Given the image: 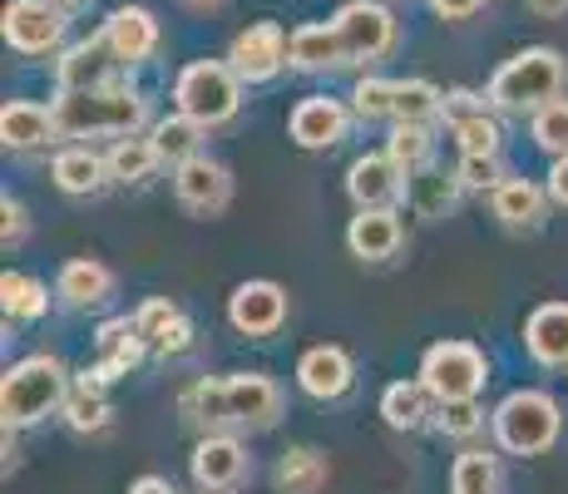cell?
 <instances>
[{
  "mask_svg": "<svg viewBox=\"0 0 568 494\" xmlns=\"http://www.w3.org/2000/svg\"><path fill=\"white\" fill-rule=\"evenodd\" d=\"M54 119H60L64 139H124V134H144L154 124V104L139 90L134 80H114L100 90H54Z\"/></svg>",
  "mask_w": 568,
  "mask_h": 494,
  "instance_id": "1",
  "label": "cell"
},
{
  "mask_svg": "<svg viewBox=\"0 0 568 494\" xmlns=\"http://www.w3.org/2000/svg\"><path fill=\"white\" fill-rule=\"evenodd\" d=\"M74 371L54 351H30L0 371V431H36L64 411Z\"/></svg>",
  "mask_w": 568,
  "mask_h": 494,
  "instance_id": "2",
  "label": "cell"
},
{
  "mask_svg": "<svg viewBox=\"0 0 568 494\" xmlns=\"http://www.w3.org/2000/svg\"><path fill=\"white\" fill-rule=\"evenodd\" d=\"M564 435V405L544 386H515L489 411V441L515 460L549 455Z\"/></svg>",
  "mask_w": 568,
  "mask_h": 494,
  "instance_id": "3",
  "label": "cell"
},
{
  "mask_svg": "<svg viewBox=\"0 0 568 494\" xmlns=\"http://www.w3.org/2000/svg\"><path fill=\"white\" fill-rule=\"evenodd\" d=\"M568 84V60L554 46H524L509 54L495 74H489L485 94L505 119H529L534 109H544L549 99H559Z\"/></svg>",
  "mask_w": 568,
  "mask_h": 494,
  "instance_id": "4",
  "label": "cell"
},
{
  "mask_svg": "<svg viewBox=\"0 0 568 494\" xmlns=\"http://www.w3.org/2000/svg\"><path fill=\"white\" fill-rule=\"evenodd\" d=\"M243 74L223 60H189L179 74H173V109L193 114L207 129H223L243 114Z\"/></svg>",
  "mask_w": 568,
  "mask_h": 494,
  "instance_id": "5",
  "label": "cell"
},
{
  "mask_svg": "<svg viewBox=\"0 0 568 494\" xmlns=\"http://www.w3.org/2000/svg\"><path fill=\"white\" fill-rule=\"evenodd\" d=\"M415 376L430 386L435 401H475L489 386V356L465 336H440L420 351V366Z\"/></svg>",
  "mask_w": 568,
  "mask_h": 494,
  "instance_id": "6",
  "label": "cell"
},
{
  "mask_svg": "<svg viewBox=\"0 0 568 494\" xmlns=\"http://www.w3.org/2000/svg\"><path fill=\"white\" fill-rule=\"evenodd\" d=\"M332 20L342 30L346 54H352L356 70H376L400 46V20L386 0H346V6H336Z\"/></svg>",
  "mask_w": 568,
  "mask_h": 494,
  "instance_id": "7",
  "label": "cell"
},
{
  "mask_svg": "<svg viewBox=\"0 0 568 494\" xmlns=\"http://www.w3.org/2000/svg\"><path fill=\"white\" fill-rule=\"evenodd\" d=\"M223 405H227V431L262 435V431H272V425H282V415H287V391H282L267 371H227Z\"/></svg>",
  "mask_w": 568,
  "mask_h": 494,
  "instance_id": "8",
  "label": "cell"
},
{
  "mask_svg": "<svg viewBox=\"0 0 568 494\" xmlns=\"http://www.w3.org/2000/svg\"><path fill=\"white\" fill-rule=\"evenodd\" d=\"M0 36H6V46L16 54L45 60V54L64 50L70 16H64L54 0H6V10H0Z\"/></svg>",
  "mask_w": 568,
  "mask_h": 494,
  "instance_id": "9",
  "label": "cell"
},
{
  "mask_svg": "<svg viewBox=\"0 0 568 494\" xmlns=\"http://www.w3.org/2000/svg\"><path fill=\"white\" fill-rule=\"evenodd\" d=\"M149 356H154V351H149L144 332L134 326V312L104 316V322L94 326V366L74 371V376L90 381V386H119V381L134 376Z\"/></svg>",
  "mask_w": 568,
  "mask_h": 494,
  "instance_id": "10",
  "label": "cell"
},
{
  "mask_svg": "<svg viewBox=\"0 0 568 494\" xmlns=\"http://www.w3.org/2000/svg\"><path fill=\"white\" fill-rule=\"evenodd\" d=\"M362 124L352 109V99H336V94H302L297 104L287 109V134L297 149L307 153H332L352 139V129Z\"/></svg>",
  "mask_w": 568,
  "mask_h": 494,
  "instance_id": "11",
  "label": "cell"
},
{
  "mask_svg": "<svg viewBox=\"0 0 568 494\" xmlns=\"http://www.w3.org/2000/svg\"><path fill=\"white\" fill-rule=\"evenodd\" d=\"M292 316V296L272 278H247L227 292V326L247 342H272Z\"/></svg>",
  "mask_w": 568,
  "mask_h": 494,
  "instance_id": "12",
  "label": "cell"
},
{
  "mask_svg": "<svg viewBox=\"0 0 568 494\" xmlns=\"http://www.w3.org/2000/svg\"><path fill=\"white\" fill-rule=\"evenodd\" d=\"M227 64L243 74V84H272L282 70H292V30H282L277 20H253L227 40Z\"/></svg>",
  "mask_w": 568,
  "mask_h": 494,
  "instance_id": "13",
  "label": "cell"
},
{
  "mask_svg": "<svg viewBox=\"0 0 568 494\" xmlns=\"http://www.w3.org/2000/svg\"><path fill=\"white\" fill-rule=\"evenodd\" d=\"M189 475L199 490H243L253 480V455H247V441L237 431H213L199 435L189 455Z\"/></svg>",
  "mask_w": 568,
  "mask_h": 494,
  "instance_id": "14",
  "label": "cell"
},
{
  "mask_svg": "<svg viewBox=\"0 0 568 494\" xmlns=\"http://www.w3.org/2000/svg\"><path fill=\"white\" fill-rule=\"evenodd\" d=\"M173 198H179V208L193 218L227 213V203H233V169H227L223 159H213L207 149L193 153V159H183L179 169H173Z\"/></svg>",
  "mask_w": 568,
  "mask_h": 494,
  "instance_id": "15",
  "label": "cell"
},
{
  "mask_svg": "<svg viewBox=\"0 0 568 494\" xmlns=\"http://www.w3.org/2000/svg\"><path fill=\"white\" fill-rule=\"evenodd\" d=\"M297 391L316 405H336L356 391V356L336 342H316L297 356Z\"/></svg>",
  "mask_w": 568,
  "mask_h": 494,
  "instance_id": "16",
  "label": "cell"
},
{
  "mask_svg": "<svg viewBox=\"0 0 568 494\" xmlns=\"http://www.w3.org/2000/svg\"><path fill=\"white\" fill-rule=\"evenodd\" d=\"M410 193V173L386 149H366L346 163V198L356 208H400Z\"/></svg>",
  "mask_w": 568,
  "mask_h": 494,
  "instance_id": "17",
  "label": "cell"
},
{
  "mask_svg": "<svg viewBox=\"0 0 568 494\" xmlns=\"http://www.w3.org/2000/svg\"><path fill=\"white\" fill-rule=\"evenodd\" d=\"M406 248V218L400 208H356L346 223V252L362 268H386L390 258H400Z\"/></svg>",
  "mask_w": 568,
  "mask_h": 494,
  "instance_id": "18",
  "label": "cell"
},
{
  "mask_svg": "<svg viewBox=\"0 0 568 494\" xmlns=\"http://www.w3.org/2000/svg\"><path fill=\"white\" fill-rule=\"evenodd\" d=\"M124 74L129 70L109 50L104 30H94L90 40H74V46H64L54 54V90H100V84H114Z\"/></svg>",
  "mask_w": 568,
  "mask_h": 494,
  "instance_id": "19",
  "label": "cell"
},
{
  "mask_svg": "<svg viewBox=\"0 0 568 494\" xmlns=\"http://www.w3.org/2000/svg\"><path fill=\"white\" fill-rule=\"evenodd\" d=\"M489 213L505 233H544L554 213V198L539 179H524V173H509L495 193H489Z\"/></svg>",
  "mask_w": 568,
  "mask_h": 494,
  "instance_id": "20",
  "label": "cell"
},
{
  "mask_svg": "<svg viewBox=\"0 0 568 494\" xmlns=\"http://www.w3.org/2000/svg\"><path fill=\"white\" fill-rule=\"evenodd\" d=\"M104 40H109V50L119 54V64L124 70H139V64H149L159 54L163 46V26H159V16L149 6H119V10H109V20H104Z\"/></svg>",
  "mask_w": 568,
  "mask_h": 494,
  "instance_id": "21",
  "label": "cell"
},
{
  "mask_svg": "<svg viewBox=\"0 0 568 494\" xmlns=\"http://www.w3.org/2000/svg\"><path fill=\"white\" fill-rule=\"evenodd\" d=\"M60 119H54V104H40V99H6L0 104V144L10 153H40L60 144Z\"/></svg>",
  "mask_w": 568,
  "mask_h": 494,
  "instance_id": "22",
  "label": "cell"
},
{
  "mask_svg": "<svg viewBox=\"0 0 568 494\" xmlns=\"http://www.w3.org/2000/svg\"><path fill=\"white\" fill-rule=\"evenodd\" d=\"M119 292L114 268L100 258H70L54 272V296H60L70 312H104Z\"/></svg>",
  "mask_w": 568,
  "mask_h": 494,
  "instance_id": "23",
  "label": "cell"
},
{
  "mask_svg": "<svg viewBox=\"0 0 568 494\" xmlns=\"http://www.w3.org/2000/svg\"><path fill=\"white\" fill-rule=\"evenodd\" d=\"M524 356L544 371H568V302H539L519 326Z\"/></svg>",
  "mask_w": 568,
  "mask_h": 494,
  "instance_id": "24",
  "label": "cell"
},
{
  "mask_svg": "<svg viewBox=\"0 0 568 494\" xmlns=\"http://www.w3.org/2000/svg\"><path fill=\"white\" fill-rule=\"evenodd\" d=\"M50 183L64 198H100L104 189H114V179H109V159L94 144H80V139L64 144V149H54Z\"/></svg>",
  "mask_w": 568,
  "mask_h": 494,
  "instance_id": "25",
  "label": "cell"
},
{
  "mask_svg": "<svg viewBox=\"0 0 568 494\" xmlns=\"http://www.w3.org/2000/svg\"><path fill=\"white\" fill-rule=\"evenodd\" d=\"M292 70L297 74H342L356 70L346 40L336 30V20H307V26L292 30Z\"/></svg>",
  "mask_w": 568,
  "mask_h": 494,
  "instance_id": "26",
  "label": "cell"
},
{
  "mask_svg": "<svg viewBox=\"0 0 568 494\" xmlns=\"http://www.w3.org/2000/svg\"><path fill=\"white\" fill-rule=\"evenodd\" d=\"M376 411L396 435H420V431H435V411H440V401H435L420 376H410V381L400 376L381 391Z\"/></svg>",
  "mask_w": 568,
  "mask_h": 494,
  "instance_id": "27",
  "label": "cell"
},
{
  "mask_svg": "<svg viewBox=\"0 0 568 494\" xmlns=\"http://www.w3.org/2000/svg\"><path fill=\"white\" fill-rule=\"evenodd\" d=\"M332 480V460L322 445H287L272 465V490L277 494H322Z\"/></svg>",
  "mask_w": 568,
  "mask_h": 494,
  "instance_id": "28",
  "label": "cell"
},
{
  "mask_svg": "<svg viewBox=\"0 0 568 494\" xmlns=\"http://www.w3.org/2000/svg\"><path fill=\"white\" fill-rule=\"evenodd\" d=\"M104 159H109V179H114L119 189H139V183H149L163 169V153H159L154 139H149V129L144 134L109 139Z\"/></svg>",
  "mask_w": 568,
  "mask_h": 494,
  "instance_id": "29",
  "label": "cell"
},
{
  "mask_svg": "<svg viewBox=\"0 0 568 494\" xmlns=\"http://www.w3.org/2000/svg\"><path fill=\"white\" fill-rule=\"evenodd\" d=\"M505 450L489 445H460V455L450 460V494H505Z\"/></svg>",
  "mask_w": 568,
  "mask_h": 494,
  "instance_id": "30",
  "label": "cell"
},
{
  "mask_svg": "<svg viewBox=\"0 0 568 494\" xmlns=\"http://www.w3.org/2000/svg\"><path fill=\"white\" fill-rule=\"evenodd\" d=\"M0 312H6V326H36L45 322L50 312V288L30 272L6 268L0 272Z\"/></svg>",
  "mask_w": 568,
  "mask_h": 494,
  "instance_id": "31",
  "label": "cell"
},
{
  "mask_svg": "<svg viewBox=\"0 0 568 494\" xmlns=\"http://www.w3.org/2000/svg\"><path fill=\"white\" fill-rule=\"evenodd\" d=\"M179 415L189 431L213 435L227 431V405H223V376H193L189 386L179 391Z\"/></svg>",
  "mask_w": 568,
  "mask_h": 494,
  "instance_id": "32",
  "label": "cell"
},
{
  "mask_svg": "<svg viewBox=\"0 0 568 494\" xmlns=\"http://www.w3.org/2000/svg\"><path fill=\"white\" fill-rule=\"evenodd\" d=\"M149 139L159 144L163 163H169V169H179L183 159L203 153V144H207V124H199V119L183 114V109H173V114H159L154 124H149Z\"/></svg>",
  "mask_w": 568,
  "mask_h": 494,
  "instance_id": "33",
  "label": "cell"
},
{
  "mask_svg": "<svg viewBox=\"0 0 568 494\" xmlns=\"http://www.w3.org/2000/svg\"><path fill=\"white\" fill-rule=\"evenodd\" d=\"M64 431L74 435H104L114 425V401H109V386H90V381L74 376V391L60 411Z\"/></svg>",
  "mask_w": 568,
  "mask_h": 494,
  "instance_id": "34",
  "label": "cell"
},
{
  "mask_svg": "<svg viewBox=\"0 0 568 494\" xmlns=\"http://www.w3.org/2000/svg\"><path fill=\"white\" fill-rule=\"evenodd\" d=\"M460 198H465V183H460V173H445V169H425V173H415L410 179V193H406V203L415 208L420 218H450L455 208H460Z\"/></svg>",
  "mask_w": 568,
  "mask_h": 494,
  "instance_id": "35",
  "label": "cell"
},
{
  "mask_svg": "<svg viewBox=\"0 0 568 494\" xmlns=\"http://www.w3.org/2000/svg\"><path fill=\"white\" fill-rule=\"evenodd\" d=\"M499 109L485 104V109H469V114L450 119V139L460 144V153H505V124H499Z\"/></svg>",
  "mask_w": 568,
  "mask_h": 494,
  "instance_id": "36",
  "label": "cell"
},
{
  "mask_svg": "<svg viewBox=\"0 0 568 494\" xmlns=\"http://www.w3.org/2000/svg\"><path fill=\"white\" fill-rule=\"evenodd\" d=\"M445 119V90L420 74L396 80V119L390 124H440Z\"/></svg>",
  "mask_w": 568,
  "mask_h": 494,
  "instance_id": "37",
  "label": "cell"
},
{
  "mask_svg": "<svg viewBox=\"0 0 568 494\" xmlns=\"http://www.w3.org/2000/svg\"><path fill=\"white\" fill-rule=\"evenodd\" d=\"M435 129L440 124H390V134H386L381 149H386L390 159L415 179V173H425L435 163Z\"/></svg>",
  "mask_w": 568,
  "mask_h": 494,
  "instance_id": "38",
  "label": "cell"
},
{
  "mask_svg": "<svg viewBox=\"0 0 568 494\" xmlns=\"http://www.w3.org/2000/svg\"><path fill=\"white\" fill-rule=\"evenodd\" d=\"M346 99H352L362 124H390V119H396V80H386V74H376V70L356 74V84Z\"/></svg>",
  "mask_w": 568,
  "mask_h": 494,
  "instance_id": "39",
  "label": "cell"
},
{
  "mask_svg": "<svg viewBox=\"0 0 568 494\" xmlns=\"http://www.w3.org/2000/svg\"><path fill=\"white\" fill-rule=\"evenodd\" d=\"M435 431L455 445H475L489 435V411L479 405V395L475 401H445L440 411H435Z\"/></svg>",
  "mask_w": 568,
  "mask_h": 494,
  "instance_id": "40",
  "label": "cell"
},
{
  "mask_svg": "<svg viewBox=\"0 0 568 494\" xmlns=\"http://www.w3.org/2000/svg\"><path fill=\"white\" fill-rule=\"evenodd\" d=\"M529 139H534V149L549 153V159L568 153V99L564 94L529 114Z\"/></svg>",
  "mask_w": 568,
  "mask_h": 494,
  "instance_id": "41",
  "label": "cell"
},
{
  "mask_svg": "<svg viewBox=\"0 0 568 494\" xmlns=\"http://www.w3.org/2000/svg\"><path fill=\"white\" fill-rule=\"evenodd\" d=\"M455 173H460L465 193H485V198H489V193H495L515 169L505 163V153H460Z\"/></svg>",
  "mask_w": 568,
  "mask_h": 494,
  "instance_id": "42",
  "label": "cell"
},
{
  "mask_svg": "<svg viewBox=\"0 0 568 494\" xmlns=\"http://www.w3.org/2000/svg\"><path fill=\"white\" fill-rule=\"evenodd\" d=\"M193 346H199V326H193L189 312H179V316H173V322L154 336V356H159V361H179V356H189Z\"/></svg>",
  "mask_w": 568,
  "mask_h": 494,
  "instance_id": "43",
  "label": "cell"
},
{
  "mask_svg": "<svg viewBox=\"0 0 568 494\" xmlns=\"http://www.w3.org/2000/svg\"><path fill=\"white\" fill-rule=\"evenodd\" d=\"M183 306L173 302V296H144V302L134 306V326L139 332H144V342H149V351H154V336L163 332V326L173 322V316H179Z\"/></svg>",
  "mask_w": 568,
  "mask_h": 494,
  "instance_id": "44",
  "label": "cell"
},
{
  "mask_svg": "<svg viewBox=\"0 0 568 494\" xmlns=\"http://www.w3.org/2000/svg\"><path fill=\"white\" fill-rule=\"evenodd\" d=\"M26 238H30L26 203L16 193H0V243H6V252H16V248H26Z\"/></svg>",
  "mask_w": 568,
  "mask_h": 494,
  "instance_id": "45",
  "label": "cell"
},
{
  "mask_svg": "<svg viewBox=\"0 0 568 494\" xmlns=\"http://www.w3.org/2000/svg\"><path fill=\"white\" fill-rule=\"evenodd\" d=\"M544 189H549L554 208H568V153L549 159V173H544Z\"/></svg>",
  "mask_w": 568,
  "mask_h": 494,
  "instance_id": "46",
  "label": "cell"
},
{
  "mask_svg": "<svg viewBox=\"0 0 568 494\" xmlns=\"http://www.w3.org/2000/svg\"><path fill=\"white\" fill-rule=\"evenodd\" d=\"M489 0H430V10L440 20H469V16H479Z\"/></svg>",
  "mask_w": 568,
  "mask_h": 494,
  "instance_id": "47",
  "label": "cell"
},
{
  "mask_svg": "<svg viewBox=\"0 0 568 494\" xmlns=\"http://www.w3.org/2000/svg\"><path fill=\"white\" fill-rule=\"evenodd\" d=\"M129 494H179V490H173L169 475H139L134 485H129Z\"/></svg>",
  "mask_w": 568,
  "mask_h": 494,
  "instance_id": "48",
  "label": "cell"
},
{
  "mask_svg": "<svg viewBox=\"0 0 568 494\" xmlns=\"http://www.w3.org/2000/svg\"><path fill=\"white\" fill-rule=\"evenodd\" d=\"M529 10L534 16H544V20H559L568 10V0H529Z\"/></svg>",
  "mask_w": 568,
  "mask_h": 494,
  "instance_id": "49",
  "label": "cell"
},
{
  "mask_svg": "<svg viewBox=\"0 0 568 494\" xmlns=\"http://www.w3.org/2000/svg\"><path fill=\"white\" fill-rule=\"evenodd\" d=\"M54 6H60V10H64V16H70V20H74V16H84V10H90V6H94V0H54Z\"/></svg>",
  "mask_w": 568,
  "mask_h": 494,
  "instance_id": "50",
  "label": "cell"
},
{
  "mask_svg": "<svg viewBox=\"0 0 568 494\" xmlns=\"http://www.w3.org/2000/svg\"><path fill=\"white\" fill-rule=\"evenodd\" d=\"M183 6H189V10H199V16H213V10H223L227 0H183Z\"/></svg>",
  "mask_w": 568,
  "mask_h": 494,
  "instance_id": "51",
  "label": "cell"
},
{
  "mask_svg": "<svg viewBox=\"0 0 568 494\" xmlns=\"http://www.w3.org/2000/svg\"><path fill=\"white\" fill-rule=\"evenodd\" d=\"M199 494H227V490H199Z\"/></svg>",
  "mask_w": 568,
  "mask_h": 494,
  "instance_id": "52",
  "label": "cell"
}]
</instances>
